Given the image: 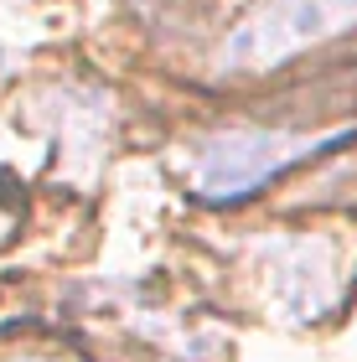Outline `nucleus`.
I'll return each mask as SVG.
<instances>
[{"label": "nucleus", "mask_w": 357, "mask_h": 362, "mask_svg": "<svg viewBox=\"0 0 357 362\" xmlns=\"http://www.w3.org/2000/svg\"><path fill=\"white\" fill-rule=\"evenodd\" d=\"M327 259H321V249H295V259L290 264H280V279H274V295L285 300L290 316L311 321L327 310Z\"/></svg>", "instance_id": "3"}, {"label": "nucleus", "mask_w": 357, "mask_h": 362, "mask_svg": "<svg viewBox=\"0 0 357 362\" xmlns=\"http://www.w3.org/2000/svg\"><path fill=\"white\" fill-rule=\"evenodd\" d=\"M357 11V0H274L254 16L249 26H238L223 42V68H264V62H285L290 52H300L305 42L327 37L336 21H347Z\"/></svg>", "instance_id": "2"}, {"label": "nucleus", "mask_w": 357, "mask_h": 362, "mask_svg": "<svg viewBox=\"0 0 357 362\" xmlns=\"http://www.w3.org/2000/svg\"><path fill=\"white\" fill-rule=\"evenodd\" d=\"M321 145H332V140H300V135H280V129H228V135L202 145L197 192L207 202H243L269 176H280L290 160L311 156Z\"/></svg>", "instance_id": "1"}]
</instances>
